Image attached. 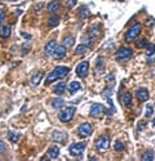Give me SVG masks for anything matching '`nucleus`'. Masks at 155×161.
<instances>
[{"mask_svg": "<svg viewBox=\"0 0 155 161\" xmlns=\"http://www.w3.org/2000/svg\"><path fill=\"white\" fill-rule=\"evenodd\" d=\"M43 76H44V74H43L41 71L36 72V74H35V75L32 76V79H31V84H32L34 86H35V85H39V82H40V80L43 79Z\"/></svg>", "mask_w": 155, "mask_h": 161, "instance_id": "19", "label": "nucleus"}, {"mask_svg": "<svg viewBox=\"0 0 155 161\" xmlns=\"http://www.w3.org/2000/svg\"><path fill=\"white\" fill-rule=\"evenodd\" d=\"M136 96H137V99L140 102H146L149 99V92H147V89L145 88H140L137 89V92H136Z\"/></svg>", "mask_w": 155, "mask_h": 161, "instance_id": "12", "label": "nucleus"}, {"mask_svg": "<svg viewBox=\"0 0 155 161\" xmlns=\"http://www.w3.org/2000/svg\"><path fill=\"white\" fill-rule=\"evenodd\" d=\"M88 71H89V62L88 61H83L81 63H79L75 70L76 75L79 77H85L88 75Z\"/></svg>", "mask_w": 155, "mask_h": 161, "instance_id": "8", "label": "nucleus"}, {"mask_svg": "<svg viewBox=\"0 0 155 161\" xmlns=\"http://www.w3.org/2000/svg\"><path fill=\"white\" fill-rule=\"evenodd\" d=\"M147 54H149V56H154L155 54V44L147 45Z\"/></svg>", "mask_w": 155, "mask_h": 161, "instance_id": "31", "label": "nucleus"}, {"mask_svg": "<svg viewBox=\"0 0 155 161\" xmlns=\"http://www.w3.org/2000/svg\"><path fill=\"white\" fill-rule=\"evenodd\" d=\"M89 14H91V12H89L88 9V7H80L79 8V15H80V18H88L89 17Z\"/></svg>", "mask_w": 155, "mask_h": 161, "instance_id": "22", "label": "nucleus"}, {"mask_svg": "<svg viewBox=\"0 0 155 161\" xmlns=\"http://www.w3.org/2000/svg\"><path fill=\"white\" fill-rule=\"evenodd\" d=\"M81 89V85H80V82H78V81H72V82H70V85H69V92L70 93H76L78 90H80Z\"/></svg>", "mask_w": 155, "mask_h": 161, "instance_id": "18", "label": "nucleus"}, {"mask_svg": "<svg viewBox=\"0 0 155 161\" xmlns=\"http://www.w3.org/2000/svg\"><path fill=\"white\" fill-rule=\"evenodd\" d=\"M48 156H49V159L56 160L58 156H60V147L58 146H52L49 148V151H48Z\"/></svg>", "mask_w": 155, "mask_h": 161, "instance_id": "14", "label": "nucleus"}, {"mask_svg": "<svg viewBox=\"0 0 155 161\" xmlns=\"http://www.w3.org/2000/svg\"><path fill=\"white\" fill-rule=\"evenodd\" d=\"M142 128H143V123H142V121H141V123H138V129H140V130H141Z\"/></svg>", "mask_w": 155, "mask_h": 161, "instance_id": "35", "label": "nucleus"}, {"mask_svg": "<svg viewBox=\"0 0 155 161\" xmlns=\"http://www.w3.org/2000/svg\"><path fill=\"white\" fill-rule=\"evenodd\" d=\"M4 18H5V14H4V10H3V9H0V26L3 25Z\"/></svg>", "mask_w": 155, "mask_h": 161, "instance_id": "33", "label": "nucleus"}, {"mask_svg": "<svg viewBox=\"0 0 155 161\" xmlns=\"http://www.w3.org/2000/svg\"><path fill=\"white\" fill-rule=\"evenodd\" d=\"M85 147H87V143L85 142H78V143H72L71 146H70L69 151H70V154H71L72 156L80 157V156L84 154Z\"/></svg>", "mask_w": 155, "mask_h": 161, "instance_id": "3", "label": "nucleus"}, {"mask_svg": "<svg viewBox=\"0 0 155 161\" xmlns=\"http://www.w3.org/2000/svg\"><path fill=\"white\" fill-rule=\"evenodd\" d=\"M66 90V84L65 82H58L57 86L54 88V93H57V94H62Z\"/></svg>", "mask_w": 155, "mask_h": 161, "instance_id": "24", "label": "nucleus"}, {"mask_svg": "<svg viewBox=\"0 0 155 161\" xmlns=\"http://www.w3.org/2000/svg\"><path fill=\"white\" fill-rule=\"evenodd\" d=\"M7 1H17V0H7Z\"/></svg>", "mask_w": 155, "mask_h": 161, "instance_id": "36", "label": "nucleus"}, {"mask_svg": "<svg viewBox=\"0 0 155 161\" xmlns=\"http://www.w3.org/2000/svg\"><path fill=\"white\" fill-rule=\"evenodd\" d=\"M75 111L76 108L75 107H67V108H63L62 111L60 112V115H58V119L62 123H69V121L72 120L74 115H75Z\"/></svg>", "mask_w": 155, "mask_h": 161, "instance_id": "2", "label": "nucleus"}, {"mask_svg": "<svg viewBox=\"0 0 155 161\" xmlns=\"http://www.w3.org/2000/svg\"><path fill=\"white\" fill-rule=\"evenodd\" d=\"M110 147V138L107 135H102L96 140V151L98 152H106Z\"/></svg>", "mask_w": 155, "mask_h": 161, "instance_id": "5", "label": "nucleus"}, {"mask_svg": "<svg viewBox=\"0 0 155 161\" xmlns=\"http://www.w3.org/2000/svg\"><path fill=\"white\" fill-rule=\"evenodd\" d=\"M75 44V39L72 36H67L63 39V43H62V45L65 46V48H71V46Z\"/></svg>", "mask_w": 155, "mask_h": 161, "instance_id": "21", "label": "nucleus"}, {"mask_svg": "<svg viewBox=\"0 0 155 161\" xmlns=\"http://www.w3.org/2000/svg\"><path fill=\"white\" fill-rule=\"evenodd\" d=\"M65 106V101L62 98H54L52 101V107L53 108H62Z\"/></svg>", "mask_w": 155, "mask_h": 161, "instance_id": "20", "label": "nucleus"}, {"mask_svg": "<svg viewBox=\"0 0 155 161\" xmlns=\"http://www.w3.org/2000/svg\"><path fill=\"white\" fill-rule=\"evenodd\" d=\"M141 160H143V161H151V160H154V152L153 151H146L145 154L142 155Z\"/></svg>", "mask_w": 155, "mask_h": 161, "instance_id": "26", "label": "nucleus"}, {"mask_svg": "<svg viewBox=\"0 0 155 161\" xmlns=\"http://www.w3.org/2000/svg\"><path fill=\"white\" fill-rule=\"evenodd\" d=\"M122 101H123V104L127 108H131L133 103H132V94L131 93H124L123 97H122Z\"/></svg>", "mask_w": 155, "mask_h": 161, "instance_id": "15", "label": "nucleus"}, {"mask_svg": "<svg viewBox=\"0 0 155 161\" xmlns=\"http://www.w3.org/2000/svg\"><path fill=\"white\" fill-rule=\"evenodd\" d=\"M88 49L89 48L85 44H79L78 45V48L75 49V54L76 56H84V54L88 52Z\"/></svg>", "mask_w": 155, "mask_h": 161, "instance_id": "17", "label": "nucleus"}, {"mask_svg": "<svg viewBox=\"0 0 155 161\" xmlns=\"http://www.w3.org/2000/svg\"><path fill=\"white\" fill-rule=\"evenodd\" d=\"M66 138H67V134L63 132H54L52 134V139L57 143H65Z\"/></svg>", "mask_w": 155, "mask_h": 161, "instance_id": "11", "label": "nucleus"}, {"mask_svg": "<svg viewBox=\"0 0 155 161\" xmlns=\"http://www.w3.org/2000/svg\"><path fill=\"white\" fill-rule=\"evenodd\" d=\"M103 112H105L103 106L101 103H94V104H92L91 111H89V115H91L92 117H98V116L102 115Z\"/></svg>", "mask_w": 155, "mask_h": 161, "instance_id": "9", "label": "nucleus"}, {"mask_svg": "<svg viewBox=\"0 0 155 161\" xmlns=\"http://www.w3.org/2000/svg\"><path fill=\"white\" fill-rule=\"evenodd\" d=\"M114 148H115V151L122 152V151H124V144H123L122 142H115V144H114Z\"/></svg>", "mask_w": 155, "mask_h": 161, "instance_id": "30", "label": "nucleus"}, {"mask_svg": "<svg viewBox=\"0 0 155 161\" xmlns=\"http://www.w3.org/2000/svg\"><path fill=\"white\" fill-rule=\"evenodd\" d=\"M69 74V67H65V66H58L53 70L52 72H49L46 75V79H45V85H49L52 82L60 80V79H63V77Z\"/></svg>", "mask_w": 155, "mask_h": 161, "instance_id": "1", "label": "nucleus"}, {"mask_svg": "<svg viewBox=\"0 0 155 161\" xmlns=\"http://www.w3.org/2000/svg\"><path fill=\"white\" fill-rule=\"evenodd\" d=\"M4 150H5V143H4L3 140L0 139V152H3Z\"/></svg>", "mask_w": 155, "mask_h": 161, "instance_id": "34", "label": "nucleus"}, {"mask_svg": "<svg viewBox=\"0 0 155 161\" xmlns=\"http://www.w3.org/2000/svg\"><path fill=\"white\" fill-rule=\"evenodd\" d=\"M10 35V26H1V30H0V36L1 37H9Z\"/></svg>", "mask_w": 155, "mask_h": 161, "instance_id": "23", "label": "nucleus"}, {"mask_svg": "<svg viewBox=\"0 0 155 161\" xmlns=\"http://www.w3.org/2000/svg\"><path fill=\"white\" fill-rule=\"evenodd\" d=\"M153 125H155V119H154V120H153Z\"/></svg>", "mask_w": 155, "mask_h": 161, "instance_id": "37", "label": "nucleus"}, {"mask_svg": "<svg viewBox=\"0 0 155 161\" xmlns=\"http://www.w3.org/2000/svg\"><path fill=\"white\" fill-rule=\"evenodd\" d=\"M52 56H53L54 60H62V58L66 56V48L63 45H57V48L54 49Z\"/></svg>", "mask_w": 155, "mask_h": 161, "instance_id": "10", "label": "nucleus"}, {"mask_svg": "<svg viewBox=\"0 0 155 161\" xmlns=\"http://www.w3.org/2000/svg\"><path fill=\"white\" fill-rule=\"evenodd\" d=\"M93 133V126L89 123H83L78 128V134H79L81 138H88Z\"/></svg>", "mask_w": 155, "mask_h": 161, "instance_id": "7", "label": "nucleus"}, {"mask_svg": "<svg viewBox=\"0 0 155 161\" xmlns=\"http://www.w3.org/2000/svg\"><path fill=\"white\" fill-rule=\"evenodd\" d=\"M60 7H61V4L58 3V1H52V3H49V4H48L46 9H48L49 13H56V12L60 9Z\"/></svg>", "mask_w": 155, "mask_h": 161, "instance_id": "16", "label": "nucleus"}, {"mask_svg": "<svg viewBox=\"0 0 155 161\" xmlns=\"http://www.w3.org/2000/svg\"><path fill=\"white\" fill-rule=\"evenodd\" d=\"M8 137H9V140L12 143H16V142H18V140H19V137H21V135H19L18 133L9 132V133H8Z\"/></svg>", "mask_w": 155, "mask_h": 161, "instance_id": "25", "label": "nucleus"}, {"mask_svg": "<svg viewBox=\"0 0 155 161\" xmlns=\"http://www.w3.org/2000/svg\"><path fill=\"white\" fill-rule=\"evenodd\" d=\"M58 22H60V18H58L57 15H52V17L48 19V23L50 27H56L58 25Z\"/></svg>", "mask_w": 155, "mask_h": 161, "instance_id": "27", "label": "nucleus"}, {"mask_svg": "<svg viewBox=\"0 0 155 161\" xmlns=\"http://www.w3.org/2000/svg\"><path fill=\"white\" fill-rule=\"evenodd\" d=\"M136 45H137V48H145V46L149 45V43H147L146 39H141V40H138L136 43Z\"/></svg>", "mask_w": 155, "mask_h": 161, "instance_id": "29", "label": "nucleus"}, {"mask_svg": "<svg viewBox=\"0 0 155 161\" xmlns=\"http://www.w3.org/2000/svg\"><path fill=\"white\" fill-rule=\"evenodd\" d=\"M153 112H154V108L151 104H147L146 106V112H145V117L146 119H149V117L153 116Z\"/></svg>", "mask_w": 155, "mask_h": 161, "instance_id": "28", "label": "nucleus"}, {"mask_svg": "<svg viewBox=\"0 0 155 161\" xmlns=\"http://www.w3.org/2000/svg\"><path fill=\"white\" fill-rule=\"evenodd\" d=\"M133 56V50L131 48H120L115 54V60L116 61H125Z\"/></svg>", "mask_w": 155, "mask_h": 161, "instance_id": "6", "label": "nucleus"}, {"mask_svg": "<svg viewBox=\"0 0 155 161\" xmlns=\"http://www.w3.org/2000/svg\"><path fill=\"white\" fill-rule=\"evenodd\" d=\"M76 3H78V0H67L66 7H67V9H72V8L76 5Z\"/></svg>", "mask_w": 155, "mask_h": 161, "instance_id": "32", "label": "nucleus"}, {"mask_svg": "<svg viewBox=\"0 0 155 161\" xmlns=\"http://www.w3.org/2000/svg\"><path fill=\"white\" fill-rule=\"evenodd\" d=\"M141 29H142V26H141V23H136L134 26H132L129 30L127 31V34H125V37H124V40H125L127 43H129L132 40H134L136 37L140 35V32H141Z\"/></svg>", "mask_w": 155, "mask_h": 161, "instance_id": "4", "label": "nucleus"}, {"mask_svg": "<svg viewBox=\"0 0 155 161\" xmlns=\"http://www.w3.org/2000/svg\"><path fill=\"white\" fill-rule=\"evenodd\" d=\"M56 48H57V41H56V40H50L48 44L45 45V49H44L45 56H52Z\"/></svg>", "mask_w": 155, "mask_h": 161, "instance_id": "13", "label": "nucleus"}]
</instances>
